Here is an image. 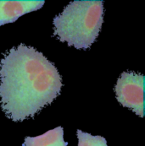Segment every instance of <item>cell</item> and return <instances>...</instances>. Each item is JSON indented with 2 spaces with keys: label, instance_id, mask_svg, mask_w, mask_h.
Returning a JSON list of instances; mask_svg holds the SVG:
<instances>
[{
  "label": "cell",
  "instance_id": "1",
  "mask_svg": "<svg viewBox=\"0 0 145 146\" xmlns=\"http://www.w3.org/2000/svg\"><path fill=\"white\" fill-rule=\"evenodd\" d=\"M62 87L55 65L33 46L20 44L0 60V105L13 122L33 118L60 95Z\"/></svg>",
  "mask_w": 145,
  "mask_h": 146
},
{
  "label": "cell",
  "instance_id": "2",
  "mask_svg": "<svg viewBox=\"0 0 145 146\" xmlns=\"http://www.w3.org/2000/svg\"><path fill=\"white\" fill-rule=\"evenodd\" d=\"M104 1H72L54 18V36L77 49L96 42L104 23Z\"/></svg>",
  "mask_w": 145,
  "mask_h": 146
},
{
  "label": "cell",
  "instance_id": "3",
  "mask_svg": "<svg viewBox=\"0 0 145 146\" xmlns=\"http://www.w3.org/2000/svg\"><path fill=\"white\" fill-rule=\"evenodd\" d=\"M116 100L140 117L144 116V76L126 71L118 78L115 86Z\"/></svg>",
  "mask_w": 145,
  "mask_h": 146
},
{
  "label": "cell",
  "instance_id": "4",
  "mask_svg": "<svg viewBox=\"0 0 145 146\" xmlns=\"http://www.w3.org/2000/svg\"><path fill=\"white\" fill-rule=\"evenodd\" d=\"M45 1H0V26L14 23L21 16L38 10Z\"/></svg>",
  "mask_w": 145,
  "mask_h": 146
},
{
  "label": "cell",
  "instance_id": "5",
  "mask_svg": "<svg viewBox=\"0 0 145 146\" xmlns=\"http://www.w3.org/2000/svg\"><path fill=\"white\" fill-rule=\"evenodd\" d=\"M64 139V128L61 126L48 130L36 137H26L22 146H67Z\"/></svg>",
  "mask_w": 145,
  "mask_h": 146
},
{
  "label": "cell",
  "instance_id": "6",
  "mask_svg": "<svg viewBox=\"0 0 145 146\" xmlns=\"http://www.w3.org/2000/svg\"><path fill=\"white\" fill-rule=\"evenodd\" d=\"M77 136L78 139L77 146H108L107 140L104 137L99 135L94 136L80 129H77Z\"/></svg>",
  "mask_w": 145,
  "mask_h": 146
}]
</instances>
